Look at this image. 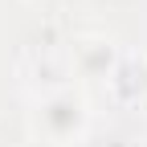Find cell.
I'll return each instance as SVG.
<instances>
[{
	"instance_id": "6da1fadb",
	"label": "cell",
	"mask_w": 147,
	"mask_h": 147,
	"mask_svg": "<svg viewBox=\"0 0 147 147\" xmlns=\"http://www.w3.org/2000/svg\"><path fill=\"white\" fill-rule=\"evenodd\" d=\"M90 119H94L90 98L78 86L57 90V94H45V98H33V106H29L33 135L41 143H49V147H78V143H86Z\"/></svg>"
},
{
	"instance_id": "7a4b0ae2",
	"label": "cell",
	"mask_w": 147,
	"mask_h": 147,
	"mask_svg": "<svg viewBox=\"0 0 147 147\" xmlns=\"http://www.w3.org/2000/svg\"><path fill=\"white\" fill-rule=\"evenodd\" d=\"M16 86L29 94V102L78 86L69 45H29V49H21V57H16Z\"/></svg>"
},
{
	"instance_id": "3957f363",
	"label": "cell",
	"mask_w": 147,
	"mask_h": 147,
	"mask_svg": "<svg viewBox=\"0 0 147 147\" xmlns=\"http://www.w3.org/2000/svg\"><path fill=\"white\" fill-rule=\"evenodd\" d=\"M102 94L119 110H135L147 102V53L143 49H123V57L102 82Z\"/></svg>"
},
{
	"instance_id": "277c9868",
	"label": "cell",
	"mask_w": 147,
	"mask_h": 147,
	"mask_svg": "<svg viewBox=\"0 0 147 147\" xmlns=\"http://www.w3.org/2000/svg\"><path fill=\"white\" fill-rule=\"evenodd\" d=\"M69 57H74V74L82 82H106V74L123 57V45L106 33H82L69 41Z\"/></svg>"
},
{
	"instance_id": "5b68a950",
	"label": "cell",
	"mask_w": 147,
	"mask_h": 147,
	"mask_svg": "<svg viewBox=\"0 0 147 147\" xmlns=\"http://www.w3.org/2000/svg\"><path fill=\"white\" fill-rule=\"evenodd\" d=\"M82 147H131V143L119 139V135H98V139H90V135H86V143H82Z\"/></svg>"
}]
</instances>
